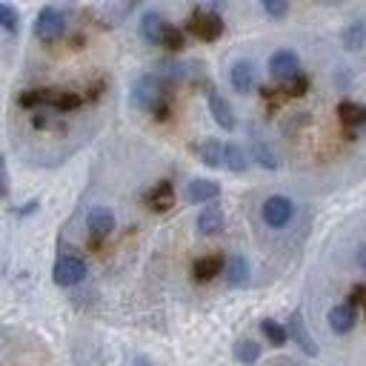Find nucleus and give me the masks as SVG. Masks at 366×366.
I'll list each match as a JSON object with an SVG mask.
<instances>
[{
    "mask_svg": "<svg viewBox=\"0 0 366 366\" xmlns=\"http://www.w3.org/2000/svg\"><path fill=\"white\" fill-rule=\"evenodd\" d=\"M23 109H54V112H72L81 106V98L74 92H63V89H26L17 98Z\"/></svg>",
    "mask_w": 366,
    "mask_h": 366,
    "instance_id": "1",
    "label": "nucleus"
},
{
    "mask_svg": "<svg viewBox=\"0 0 366 366\" xmlns=\"http://www.w3.org/2000/svg\"><path fill=\"white\" fill-rule=\"evenodd\" d=\"M166 89L169 86L158 78L155 72H146L132 83V106L143 109V112H155L166 101Z\"/></svg>",
    "mask_w": 366,
    "mask_h": 366,
    "instance_id": "2",
    "label": "nucleus"
},
{
    "mask_svg": "<svg viewBox=\"0 0 366 366\" xmlns=\"http://www.w3.org/2000/svg\"><path fill=\"white\" fill-rule=\"evenodd\" d=\"M66 29V14L57 9V6H43L37 12V21H34V34L41 43H54L57 37L63 34Z\"/></svg>",
    "mask_w": 366,
    "mask_h": 366,
    "instance_id": "3",
    "label": "nucleus"
},
{
    "mask_svg": "<svg viewBox=\"0 0 366 366\" xmlns=\"http://www.w3.org/2000/svg\"><path fill=\"white\" fill-rule=\"evenodd\" d=\"M186 29L195 34L198 41L212 43V41H218V37L223 34V21H221V14L209 12V9H195V12H192V17H189Z\"/></svg>",
    "mask_w": 366,
    "mask_h": 366,
    "instance_id": "4",
    "label": "nucleus"
},
{
    "mask_svg": "<svg viewBox=\"0 0 366 366\" xmlns=\"http://www.w3.org/2000/svg\"><path fill=\"white\" fill-rule=\"evenodd\" d=\"M52 278H54L57 286H78L86 278V263H83V258H78V255H61V258L54 261Z\"/></svg>",
    "mask_w": 366,
    "mask_h": 366,
    "instance_id": "5",
    "label": "nucleus"
},
{
    "mask_svg": "<svg viewBox=\"0 0 366 366\" xmlns=\"http://www.w3.org/2000/svg\"><path fill=\"white\" fill-rule=\"evenodd\" d=\"M261 215H263V223H266V226L281 229V226H286L289 221H292V215H295V203L289 201L286 195H272V198H266V201H263Z\"/></svg>",
    "mask_w": 366,
    "mask_h": 366,
    "instance_id": "6",
    "label": "nucleus"
},
{
    "mask_svg": "<svg viewBox=\"0 0 366 366\" xmlns=\"http://www.w3.org/2000/svg\"><path fill=\"white\" fill-rule=\"evenodd\" d=\"M269 74L275 81H292L301 74V57L292 49H278L272 57H269Z\"/></svg>",
    "mask_w": 366,
    "mask_h": 366,
    "instance_id": "7",
    "label": "nucleus"
},
{
    "mask_svg": "<svg viewBox=\"0 0 366 366\" xmlns=\"http://www.w3.org/2000/svg\"><path fill=\"white\" fill-rule=\"evenodd\" d=\"M86 229H89L92 243H98V241H103L106 235H112V229H114V215H112V209H106V206H92L89 215H86Z\"/></svg>",
    "mask_w": 366,
    "mask_h": 366,
    "instance_id": "8",
    "label": "nucleus"
},
{
    "mask_svg": "<svg viewBox=\"0 0 366 366\" xmlns=\"http://www.w3.org/2000/svg\"><path fill=\"white\" fill-rule=\"evenodd\" d=\"M286 335L301 346V352H303V355L318 358V343H315L312 332L306 329V321H303L301 312H292V318H289V326H286Z\"/></svg>",
    "mask_w": 366,
    "mask_h": 366,
    "instance_id": "9",
    "label": "nucleus"
},
{
    "mask_svg": "<svg viewBox=\"0 0 366 366\" xmlns=\"http://www.w3.org/2000/svg\"><path fill=\"white\" fill-rule=\"evenodd\" d=\"M209 112H212V118H215V123L221 126V129H226V132H232L235 129V114H232V106H229V101L223 98L221 92H215V89H209Z\"/></svg>",
    "mask_w": 366,
    "mask_h": 366,
    "instance_id": "10",
    "label": "nucleus"
},
{
    "mask_svg": "<svg viewBox=\"0 0 366 366\" xmlns=\"http://www.w3.org/2000/svg\"><path fill=\"white\" fill-rule=\"evenodd\" d=\"M229 83L238 94H249L255 86V66L249 61H235L232 69H229Z\"/></svg>",
    "mask_w": 366,
    "mask_h": 366,
    "instance_id": "11",
    "label": "nucleus"
},
{
    "mask_svg": "<svg viewBox=\"0 0 366 366\" xmlns=\"http://www.w3.org/2000/svg\"><path fill=\"white\" fill-rule=\"evenodd\" d=\"M218 195H221V183L206 181V178H195L186 186V201L189 203H212Z\"/></svg>",
    "mask_w": 366,
    "mask_h": 366,
    "instance_id": "12",
    "label": "nucleus"
},
{
    "mask_svg": "<svg viewBox=\"0 0 366 366\" xmlns=\"http://www.w3.org/2000/svg\"><path fill=\"white\" fill-rule=\"evenodd\" d=\"M166 21L161 17V12H143V17H141V37L146 43H152V46H161V37H163V32H166Z\"/></svg>",
    "mask_w": 366,
    "mask_h": 366,
    "instance_id": "13",
    "label": "nucleus"
},
{
    "mask_svg": "<svg viewBox=\"0 0 366 366\" xmlns=\"http://www.w3.org/2000/svg\"><path fill=\"white\" fill-rule=\"evenodd\" d=\"M355 321H358V315H355V309L349 303H338V306L329 309V326H332V332H338V335L352 332Z\"/></svg>",
    "mask_w": 366,
    "mask_h": 366,
    "instance_id": "14",
    "label": "nucleus"
},
{
    "mask_svg": "<svg viewBox=\"0 0 366 366\" xmlns=\"http://www.w3.org/2000/svg\"><path fill=\"white\" fill-rule=\"evenodd\" d=\"M223 272H226L229 286L241 289V286H246V283H249V275H252V269H249V261H246L243 255H232V258L226 261Z\"/></svg>",
    "mask_w": 366,
    "mask_h": 366,
    "instance_id": "15",
    "label": "nucleus"
},
{
    "mask_svg": "<svg viewBox=\"0 0 366 366\" xmlns=\"http://www.w3.org/2000/svg\"><path fill=\"white\" fill-rule=\"evenodd\" d=\"M223 266H226V258L223 255H203L195 261V266H192V272H195L198 281H212L223 275Z\"/></svg>",
    "mask_w": 366,
    "mask_h": 366,
    "instance_id": "16",
    "label": "nucleus"
},
{
    "mask_svg": "<svg viewBox=\"0 0 366 366\" xmlns=\"http://www.w3.org/2000/svg\"><path fill=\"white\" fill-rule=\"evenodd\" d=\"M223 212L221 206H203L201 215H198V232L201 235H218L223 232Z\"/></svg>",
    "mask_w": 366,
    "mask_h": 366,
    "instance_id": "17",
    "label": "nucleus"
},
{
    "mask_svg": "<svg viewBox=\"0 0 366 366\" xmlns=\"http://www.w3.org/2000/svg\"><path fill=\"white\" fill-rule=\"evenodd\" d=\"M252 158L263 166V169H278V155H275V149L269 146V141L263 138L261 132H252Z\"/></svg>",
    "mask_w": 366,
    "mask_h": 366,
    "instance_id": "18",
    "label": "nucleus"
},
{
    "mask_svg": "<svg viewBox=\"0 0 366 366\" xmlns=\"http://www.w3.org/2000/svg\"><path fill=\"white\" fill-rule=\"evenodd\" d=\"M146 203L155 209V212H169L172 206H175V189H172V183H169V181H161V183L146 195Z\"/></svg>",
    "mask_w": 366,
    "mask_h": 366,
    "instance_id": "19",
    "label": "nucleus"
},
{
    "mask_svg": "<svg viewBox=\"0 0 366 366\" xmlns=\"http://www.w3.org/2000/svg\"><path fill=\"white\" fill-rule=\"evenodd\" d=\"M338 118L343 126H363L366 123V106L352 103V101H340L338 103Z\"/></svg>",
    "mask_w": 366,
    "mask_h": 366,
    "instance_id": "20",
    "label": "nucleus"
},
{
    "mask_svg": "<svg viewBox=\"0 0 366 366\" xmlns=\"http://www.w3.org/2000/svg\"><path fill=\"white\" fill-rule=\"evenodd\" d=\"M198 158H201V163H206V166H212V169L223 166V143L215 141V138L203 141V143L198 146Z\"/></svg>",
    "mask_w": 366,
    "mask_h": 366,
    "instance_id": "21",
    "label": "nucleus"
},
{
    "mask_svg": "<svg viewBox=\"0 0 366 366\" xmlns=\"http://www.w3.org/2000/svg\"><path fill=\"white\" fill-rule=\"evenodd\" d=\"M223 166L229 172H246V166H249L246 152L238 143H223Z\"/></svg>",
    "mask_w": 366,
    "mask_h": 366,
    "instance_id": "22",
    "label": "nucleus"
},
{
    "mask_svg": "<svg viewBox=\"0 0 366 366\" xmlns=\"http://www.w3.org/2000/svg\"><path fill=\"white\" fill-rule=\"evenodd\" d=\"M340 41H343V46L349 49V52H358V49L366 43V23H363V21H352L349 26L343 29Z\"/></svg>",
    "mask_w": 366,
    "mask_h": 366,
    "instance_id": "23",
    "label": "nucleus"
},
{
    "mask_svg": "<svg viewBox=\"0 0 366 366\" xmlns=\"http://www.w3.org/2000/svg\"><path fill=\"white\" fill-rule=\"evenodd\" d=\"M235 358H238L243 366H252V363L261 358V346H258L255 340L243 338V340H238V343H235Z\"/></svg>",
    "mask_w": 366,
    "mask_h": 366,
    "instance_id": "24",
    "label": "nucleus"
},
{
    "mask_svg": "<svg viewBox=\"0 0 366 366\" xmlns=\"http://www.w3.org/2000/svg\"><path fill=\"white\" fill-rule=\"evenodd\" d=\"M261 332H263V338L272 346H286V340H289L286 326H281L275 321H261Z\"/></svg>",
    "mask_w": 366,
    "mask_h": 366,
    "instance_id": "25",
    "label": "nucleus"
},
{
    "mask_svg": "<svg viewBox=\"0 0 366 366\" xmlns=\"http://www.w3.org/2000/svg\"><path fill=\"white\" fill-rule=\"evenodd\" d=\"M0 26H3L6 32H12V34L21 29V17H17V9L14 6L0 3Z\"/></svg>",
    "mask_w": 366,
    "mask_h": 366,
    "instance_id": "26",
    "label": "nucleus"
},
{
    "mask_svg": "<svg viewBox=\"0 0 366 366\" xmlns=\"http://www.w3.org/2000/svg\"><path fill=\"white\" fill-rule=\"evenodd\" d=\"M161 46H166L169 52L183 49V29H178V26H166V32H163V37H161Z\"/></svg>",
    "mask_w": 366,
    "mask_h": 366,
    "instance_id": "27",
    "label": "nucleus"
},
{
    "mask_svg": "<svg viewBox=\"0 0 366 366\" xmlns=\"http://www.w3.org/2000/svg\"><path fill=\"white\" fill-rule=\"evenodd\" d=\"M306 89H309V78H306V74H298V78L286 81V94H292V98H298V94H306Z\"/></svg>",
    "mask_w": 366,
    "mask_h": 366,
    "instance_id": "28",
    "label": "nucleus"
},
{
    "mask_svg": "<svg viewBox=\"0 0 366 366\" xmlns=\"http://www.w3.org/2000/svg\"><path fill=\"white\" fill-rule=\"evenodd\" d=\"M263 12L269 14V17H283L286 12H289V3L286 0H263Z\"/></svg>",
    "mask_w": 366,
    "mask_h": 366,
    "instance_id": "29",
    "label": "nucleus"
},
{
    "mask_svg": "<svg viewBox=\"0 0 366 366\" xmlns=\"http://www.w3.org/2000/svg\"><path fill=\"white\" fill-rule=\"evenodd\" d=\"M9 198V172H6V158L0 155V201Z\"/></svg>",
    "mask_w": 366,
    "mask_h": 366,
    "instance_id": "30",
    "label": "nucleus"
},
{
    "mask_svg": "<svg viewBox=\"0 0 366 366\" xmlns=\"http://www.w3.org/2000/svg\"><path fill=\"white\" fill-rule=\"evenodd\" d=\"M358 303H366V286H355L352 289V298H349V306L355 309Z\"/></svg>",
    "mask_w": 366,
    "mask_h": 366,
    "instance_id": "31",
    "label": "nucleus"
},
{
    "mask_svg": "<svg viewBox=\"0 0 366 366\" xmlns=\"http://www.w3.org/2000/svg\"><path fill=\"white\" fill-rule=\"evenodd\" d=\"M134 366H149V360L146 358H138V360H134Z\"/></svg>",
    "mask_w": 366,
    "mask_h": 366,
    "instance_id": "32",
    "label": "nucleus"
},
{
    "mask_svg": "<svg viewBox=\"0 0 366 366\" xmlns=\"http://www.w3.org/2000/svg\"><path fill=\"white\" fill-rule=\"evenodd\" d=\"M360 263H366V249H360Z\"/></svg>",
    "mask_w": 366,
    "mask_h": 366,
    "instance_id": "33",
    "label": "nucleus"
}]
</instances>
